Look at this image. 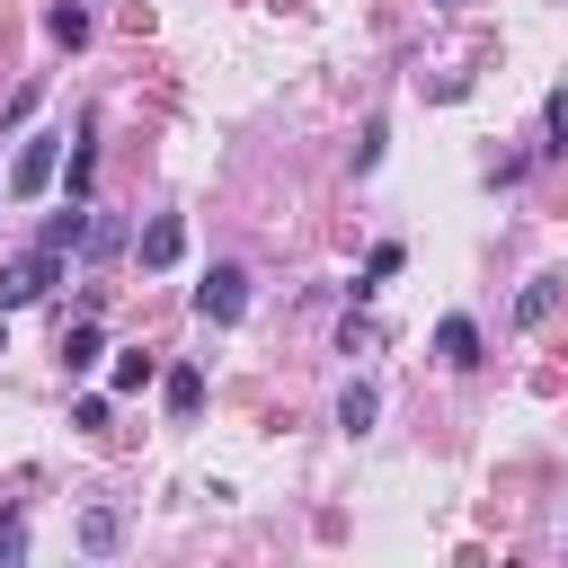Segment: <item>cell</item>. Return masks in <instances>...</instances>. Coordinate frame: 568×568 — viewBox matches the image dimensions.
Returning <instances> with one entry per match:
<instances>
[{"label":"cell","instance_id":"cell-20","mask_svg":"<svg viewBox=\"0 0 568 568\" xmlns=\"http://www.w3.org/2000/svg\"><path fill=\"white\" fill-rule=\"evenodd\" d=\"M0 355H9V328H0Z\"/></svg>","mask_w":568,"mask_h":568},{"label":"cell","instance_id":"cell-5","mask_svg":"<svg viewBox=\"0 0 568 568\" xmlns=\"http://www.w3.org/2000/svg\"><path fill=\"white\" fill-rule=\"evenodd\" d=\"M435 364H444V373H470V364H479V320H470V311L435 320Z\"/></svg>","mask_w":568,"mask_h":568},{"label":"cell","instance_id":"cell-11","mask_svg":"<svg viewBox=\"0 0 568 568\" xmlns=\"http://www.w3.org/2000/svg\"><path fill=\"white\" fill-rule=\"evenodd\" d=\"M80 231H89V204H62V213H44V231H36V248H80Z\"/></svg>","mask_w":568,"mask_h":568},{"label":"cell","instance_id":"cell-16","mask_svg":"<svg viewBox=\"0 0 568 568\" xmlns=\"http://www.w3.org/2000/svg\"><path fill=\"white\" fill-rule=\"evenodd\" d=\"M541 151H550V160L568 151V89H550V98H541Z\"/></svg>","mask_w":568,"mask_h":568},{"label":"cell","instance_id":"cell-8","mask_svg":"<svg viewBox=\"0 0 568 568\" xmlns=\"http://www.w3.org/2000/svg\"><path fill=\"white\" fill-rule=\"evenodd\" d=\"M151 382H160V355L124 346V355H115V373H106V399H133V390H151Z\"/></svg>","mask_w":568,"mask_h":568},{"label":"cell","instance_id":"cell-6","mask_svg":"<svg viewBox=\"0 0 568 568\" xmlns=\"http://www.w3.org/2000/svg\"><path fill=\"white\" fill-rule=\"evenodd\" d=\"M160 408L186 426V417L204 408V364H169V373H160Z\"/></svg>","mask_w":568,"mask_h":568},{"label":"cell","instance_id":"cell-14","mask_svg":"<svg viewBox=\"0 0 568 568\" xmlns=\"http://www.w3.org/2000/svg\"><path fill=\"white\" fill-rule=\"evenodd\" d=\"M115 541H124V515L115 506H89L80 515V550H115Z\"/></svg>","mask_w":568,"mask_h":568},{"label":"cell","instance_id":"cell-3","mask_svg":"<svg viewBox=\"0 0 568 568\" xmlns=\"http://www.w3.org/2000/svg\"><path fill=\"white\" fill-rule=\"evenodd\" d=\"M53 178H62V133H27L9 160V195H44Z\"/></svg>","mask_w":568,"mask_h":568},{"label":"cell","instance_id":"cell-2","mask_svg":"<svg viewBox=\"0 0 568 568\" xmlns=\"http://www.w3.org/2000/svg\"><path fill=\"white\" fill-rule=\"evenodd\" d=\"M240 311H248V266H231V257H222V266H204V284H195V320L231 328Z\"/></svg>","mask_w":568,"mask_h":568},{"label":"cell","instance_id":"cell-18","mask_svg":"<svg viewBox=\"0 0 568 568\" xmlns=\"http://www.w3.org/2000/svg\"><path fill=\"white\" fill-rule=\"evenodd\" d=\"M71 426H80V435H98V426H106V390H89V399H71Z\"/></svg>","mask_w":568,"mask_h":568},{"label":"cell","instance_id":"cell-10","mask_svg":"<svg viewBox=\"0 0 568 568\" xmlns=\"http://www.w3.org/2000/svg\"><path fill=\"white\" fill-rule=\"evenodd\" d=\"M373 417H382V390H373V382H346V390H337V426H346V435H373Z\"/></svg>","mask_w":568,"mask_h":568},{"label":"cell","instance_id":"cell-22","mask_svg":"<svg viewBox=\"0 0 568 568\" xmlns=\"http://www.w3.org/2000/svg\"><path fill=\"white\" fill-rule=\"evenodd\" d=\"M444 9H453V0H444Z\"/></svg>","mask_w":568,"mask_h":568},{"label":"cell","instance_id":"cell-4","mask_svg":"<svg viewBox=\"0 0 568 568\" xmlns=\"http://www.w3.org/2000/svg\"><path fill=\"white\" fill-rule=\"evenodd\" d=\"M133 257H142V275L178 266V257H186V213H151V222L133 231Z\"/></svg>","mask_w":568,"mask_h":568},{"label":"cell","instance_id":"cell-12","mask_svg":"<svg viewBox=\"0 0 568 568\" xmlns=\"http://www.w3.org/2000/svg\"><path fill=\"white\" fill-rule=\"evenodd\" d=\"M550 311H559V275H532V284L515 293V328H541Z\"/></svg>","mask_w":568,"mask_h":568},{"label":"cell","instance_id":"cell-1","mask_svg":"<svg viewBox=\"0 0 568 568\" xmlns=\"http://www.w3.org/2000/svg\"><path fill=\"white\" fill-rule=\"evenodd\" d=\"M53 284H62V248H27V257H9V266H0V320L27 311V302L53 293Z\"/></svg>","mask_w":568,"mask_h":568},{"label":"cell","instance_id":"cell-13","mask_svg":"<svg viewBox=\"0 0 568 568\" xmlns=\"http://www.w3.org/2000/svg\"><path fill=\"white\" fill-rule=\"evenodd\" d=\"M44 36L80 53V44H89V9H80V0H62V9H44Z\"/></svg>","mask_w":568,"mask_h":568},{"label":"cell","instance_id":"cell-19","mask_svg":"<svg viewBox=\"0 0 568 568\" xmlns=\"http://www.w3.org/2000/svg\"><path fill=\"white\" fill-rule=\"evenodd\" d=\"M0 559H27V532L18 524H0Z\"/></svg>","mask_w":568,"mask_h":568},{"label":"cell","instance_id":"cell-21","mask_svg":"<svg viewBox=\"0 0 568 568\" xmlns=\"http://www.w3.org/2000/svg\"><path fill=\"white\" fill-rule=\"evenodd\" d=\"M0 195H9V169H0Z\"/></svg>","mask_w":568,"mask_h":568},{"label":"cell","instance_id":"cell-9","mask_svg":"<svg viewBox=\"0 0 568 568\" xmlns=\"http://www.w3.org/2000/svg\"><path fill=\"white\" fill-rule=\"evenodd\" d=\"M98 355H106V328H98V320H71V328H62V373H89Z\"/></svg>","mask_w":568,"mask_h":568},{"label":"cell","instance_id":"cell-17","mask_svg":"<svg viewBox=\"0 0 568 568\" xmlns=\"http://www.w3.org/2000/svg\"><path fill=\"white\" fill-rule=\"evenodd\" d=\"M382 142H390V124L373 115V124H364V142H355V178H364V169H382Z\"/></svg>","mask_w":568,"mask_h":568},{"label":"cell","instance_id":"cell-7","mask_svg":"<svg viewBox=\"0 0 568 568\" xmlns=\"http://www.w3.org/2000/svg\"><path fill=\"white\" fill-rule=\"evenodd\" d=\"M399 266H408V248H399V240H373V248H364V275H355L346 293H355V302H373V293H382Z\"/></svg>","mask_w":568,"mask_h":568},{"label":"cell","instance_id":"cell-15","mask_svg":"<svg viewBox=\"0 0 568 568\" xmlns=\"http://www.w3.org/2000/svg\"><path fill=\"white\" fill-rule=\"evenodd\" d=\"M80 248H89V257H115V248H124V213H89Z\"/></svg>","mask_w":568,"mask_h":568}]
</instances>
